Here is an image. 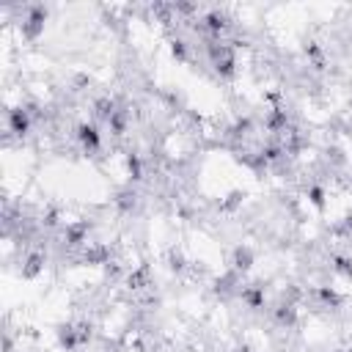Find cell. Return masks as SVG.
I'll use <instances>...</instances> for the list:
<instances>
[{
  "instance_id": "2",
  "label": "cell",
  "mask_w": 352,
  "mask_h": 352,
  "mask_svg": "<svg viewBox=\"0 0 352 352\" xmlns=\"http://www.w3.org/2000/svg\"><path fill=\"white\" fill-rule=\"evenodd\" d=\"M11 127H14V132H25L28 130V116H25L22 110H14L11 113Z\"/></svg>"
},
{
  "instance_id": "1",
  "label": "cell",
  "mask_w": 352,
  "mask_h": 352,
  "mask_svg": "<svg viewBox=\"0 0 352 352\" xmlns=\"http://www.w3.org/2000/svg\"><path fill=\"white\" fill-rule=\"evenodd\" d=\"M80 141H83L85 146H96L99 143V135H96L94 127H80Z\"/></svg>"
},
{
  "instance_id": "3",
  "label": "cell",
  "mask_w": 352,
  "mask_h": 352,
  "mask_svg": "<svg viewBox=\"0 0 352 352\" xmlns=\"http://www.w3.org/2000/svg\"><path fill=\"white\" fill-rule=\"evenodd\" d=\"M39 267H42V256H30L28 259V267H25V275H28V278H30V275H36Z\"/></svg>"
}]
</instances>
